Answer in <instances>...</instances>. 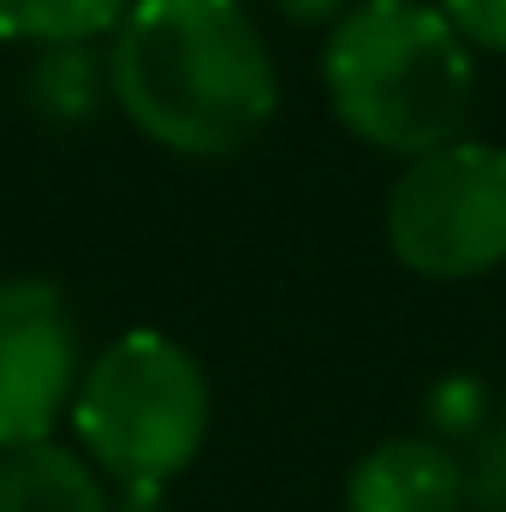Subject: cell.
Wrapping results in <instances>:
<instances>
[{
    "label": "cell",
    "mask_w": 506,
    "mask_h": 512,
    "mask_svg": "<svg viewBox=\"0 0 506 512\" xmlns=\"http://www.w3.org/2000/svg\"><path fill=\"white\" fill-rule=\"evenodd\" d=\"M108 84L155 149L221 161L256 143L274 108V54L239 0H131L108 36Z\"/></svg>",
    "instance_id": "1"
},
{
    "label": "cell",
    "mask_w": 506,
    "mask_h": 512,
    "mask_svg": "<svg viewBox=\"0 0 506 512\" xmlns=\"http://www.w3.org/2000/svg\"><path fill=\"white\" fill-rule=\"evenodd\" d=\"M334 120L381 155L417 161L459 143L477 108L465 36L429 0H352L322 42Z\"/></svg>",
    "instance_id": "2"
},
{
    "label": "cell",
    "mask_w": 506,
    "mask_h": 512,
    "mask_svg": "<svg viewBox=\"0 0 506 512\" xmlns=\"http://www.w3.org/2000/svg\"><path fill=\"white\" fill-rule=\"evenodd\" d=\"M209 411L215 405L203 364L179 340L131 328L84 364L66 417L78 429V453L120 483V512H149L161 489L203 453Z\"/></svg>",
    "instance_id": "3"
},
{
    "label": "cell",
    "mask_w": 506,
    "mask_h": 512,
    "mask_svg": "<svg viewBox=\"0 0 506 512\" xmlns=\"http://www.w3.org/2000/svg\"><path fill=\"white\" fill-rule=\"evenodd\" d=\"M387 251L417 280H477L506 262V149L459 137L405 161L387 191Z\"/></svg>",
    "instance_id": "4"
},
{
    "label": "cell",
    "mask_w": 506,
    "mask_h": 512,
    "mask_svg": "<svg viewBox=\"0 0 506 512\" xmlns=\"http://www.w3.org/2000/svg\"><path fill=\"white\" fill-rule=\"evenodd\" d=\"M78 316L42 274L0 280V453L48 441L78 393Z\"/></svg>",
    "instance_id": "5"
},
{
    "label": "cell",
    "mask_w": 506,
    "mask_h": 512,
    "mask_svg": "<svg viewBox=\"0 0 506 512\" xmlns=\"http://www.w3.org/2000/svg\"><path fill=\"white\" fill-rule=\"evenodd\" d=\"M465 465L423 435H393L370 447L346 477V512H459Z\"/></svg>",
    "instance_id": "6"
},
{
    "label": "cell",
    "mask_w": 506,
    "mask_h": 512,
    "mask_svg": "<svg viewBox=\"0 0 506 512\" xmlns=\"http://www.w3.org/2000/svg\"><path fill=\"white\" fill-rule=\"evenodd\" d=\"M0 512H114L102 471L78 453L48 441H30L18 453H0Z\"/></svg>",
    "instance_id": "7"
},
{
    "label": "cell",
    "mask_w": 506,
    "mask_h": 512,
    "mask_svg": "<svg viewBox=\"0 0 506 512\" xmlns=\"http://www.w3.org/2000/svg\"><path fill=\"white\" fill-rule=\"evenodd\" d=\"M24 102L54 120V126H84L96 120L102 102H114V84H108V48L96 54L90 42H72V48H36L30 72H24Z\"/></svg>",
    "instance_id": "8"
},
{
    "label": "cell",
    "mask_w": 506,
    "mask_h": 512,
    "mask_svg": "<svg viewBox=\"0 0 506 512\" xmlns=\"http://www.w3.org/2000/svg\"><path fill=\"white\" fill-rule=\"evenodd\" d=\"M131 0H0V42L24 48H72L120 30Z\"/></svg>",
    "instance_id": "9"
},
{
    "label": "cell",
    "mask_w": 506,
    "mask_h": 512,
    "mask_svg": "<svg viewBox=\"0 0 506 512\" xmlns=\"http://www.w3.org/2000/svg\"><path fill=\"white\" fill-rule=\"evenodd\" d=\"M441 12L465 36V48L506 54V0H441Z\"/></svg>",
    "instance_id": "10"
},
{
    "label": "cell",
    "mask_w": 506,
    "mask_h": 512,
    "mask_svg": "<svg viewBox=\"0 0 506 512\" xmlns=\"http://www.w3.org/2000/svg\"><path fill=\"white\" fill-rule=\"evenodd\" d=\"M280 18H292V24H304V30H316V24H340V12L352 6V0H268Z\"/></svg>",
    "instance_id": "11"
}]
</instances>
